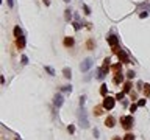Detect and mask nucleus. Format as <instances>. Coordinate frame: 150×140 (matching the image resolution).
<instances>
[{
    "mask_svg": "<svg viewBox=\"0 0 150 140\" xmlns=\"http://www.w3.org/2000/svg\"><path fill=\"white\" fill-rule=\"evenodd\" d=\"M64 2H71V0H64Z\"/></svg>",
    "mask_w": 150,
    "mask_h": 140,
    "instance_id": "a19ab883",
    "label": "nucleus"
},
{
    "mask_svg": "<svg viewBox=\"0 0 150 140\" xmlns=\"http://www.w3.org/2000/svg\"><path fill=\"white\" fill-rule=\"evenodd\" d=\"M63 101H64L63 93H56V95L53 97V106H55V107H61V106H63Z\"/></svg>",
    "mask_w": 150,
    "mask_h": 140,
    "instance_id": "423d86ee",
    "label": "nucleus"
},
{
    "mask_svg": "<svg viewBox=\"0 0 150 140\" xmlns=\"http://www.w3.org/2000/svg\"><path fill=\"white\" fill-rule=\"evenodd\" d=\"M138 89H144V84H142V81H138Z\"/></svg>",
    "mask_w": 150,
    "mask_h": 140,
    "instance_id": "72a5a7b5",
    "label": "nucleus"
},
{
    "mask_svg": "<svg viewBox=\"0 0 150 140\" xmlns=\"http://www.w3.org/2000/svg\"><path fill=\"white\" fill-rule=\"evenodd\" d=\"M124 97H125V92H120V93H117V95H116V100H122Z\"/></svg>",
    "mask_w": 150,
    "mask_h": 140,
    "instance_id": "c85d7f7f",
    "label": "nucleus"
},
{
    "mask_svg": "<svg viewBox=\"0 0 150 140\" xmlns=\"http://www.w3.org/2000/svg\"><path fill=\"white\" fill-rule=\"evenodd\" d=\"M133 117H130V115H127V117H122L120 118V125H122L124 129H131V126H133Z\"/></svg>",
    "mask_w": 150,
    "mask_h": 140,
    "instance_id": "7ed1b4c3",
    "label": "nucleus"
},
{
    "mask_svg": "<svg viewBox=\"0 0 150 140\" xmlns=\"http://www.w3.org/2000/svg\"><path fill=\"white\" fill-rule=\"evenodd\" d=\"M83 9H84V13H86V14H91V8L88 6V5H84V6H83Z\"/></svg>",
    "mask_w": 150,
    "mask_h": 140,
    "instance_id": "c756f323",
    "label": "nucleus"
},
{
    "mask_svg": "<svg viewBox=\"0 0 150 140\" xmlns=\"http://www.w3.org/2000/svg\"><path fill=\"white\" fill-rule=\"evenodd\" d=\"M127 78H128V79L135 78V72H133V70H128V72H127Z\"/></svg>",
    "mask_w": 150,
    "mask_h": 140,
    "instance_id": "a878e982",
    "label": "nucleus"
},
{
    "mask_svg": "<svg viewBox=\"0 0 150 140\" xmlns=\"http://www.w3.org/2000/svg\"><path fill=\"white\" fill-rule=\"evenodd\" d=\"M72 27L75 28V30H80V28H81V22H80V20H74L72 22Z\"/></svg>",
    "mask_w": 150,
    "mask_h": 140,
    "instance_id": "5701e85b",
    "label": "nucleus"
},
{
    "mask_svg": "<svg viewBox=\"0 0 150 140\" xmlns=\"http://www.w3.org/2000/svg\"><path fill=\"white\" fill-rule=\"evenodd\" d=\"M63 75H64V78L71 79V78H72V72H71V69H69V67H64V69H63Z\"/></svg>",
    "mask_w": 150,
    "mask_h": 140,
    "instance_id": "9d476101",
    "label": "nucleus"
},
{
    "mask_svg": "<svg viewBox=\"0 0 150 140\" xmlns=\"http://www.w3.org/2000/svg\"><path fill=\"white\" fill-rule=\"evenodd\" d=\"M117 55H119V59H120V62H124V64H128V62H130V58L125 55V51H122V50H120Z\"/></svg>",
    "mask_w": 150,
    "mask_h": 140,
    "instance_id": "0eeeda50",
    "label": "nucleus"
},
{
    "mask_svg": "<svg viewBox=\"0 0 150 140\" xmlns=\"http://www.w3.org/2000/svg\"><path fill=\"white\" fill-rule=\"evenodd\" d=\"M92 64H94V61H92L91 58H88V59H84L81 64H80V70H81V72H88V70L92 67Z\"/></svg>",
    "mask_w": 150,
    "mask_h": 140,
    "instance_id": "20e7f679",
    "label": "nucleus"
},
{
    "mask_svg": "<svg viewBox=\"0 0 150 140\" xmlns=\"http://www.w3.org/2000/svg\"><path fill=\"white\" fill-rule=\"evenodd\" d=\"M120 69H122V66H120V64H114V66H113V72L120 73Z\"/></svg>",
    "mask_w": 150,
    "mask_h": 140,
    "instance_id": "b1692460",
    "label": "nucleus"
},
{
    "mask_svg": "<svg viewBox=\"0 0 150 140\" xmlns=\"http://www.w3.org/2000/svg\"><path fill=\"white\" fill-rule=\"evenodd\" d=\"M149 13H150V11H142V13L139 14V17H141V19H146V17L149 16Z\"/></svg>",
    "mask_w": 150,
    "mask_h": 140,
    "instance_id": "cd10ccee",
    "label": "nucleus"
},
{
    "mask_svg": "<svg viewBox=\"0 0 150 140\" xmlns=\"http://www.w3.org/2000/svg\"><path fill=\"white\" fill-rule=\"evenodd\" d=\"M106 92H108L106 84H102V87H100V93H102V95H106Z\"/></svg>",
    "mask_w": 150,
    "mask_h": 140,
    "instance_id": "393cba45",
    "label": "nucleus"
},
{
    "mask_svg": "<svg viewBox=\"0 0 150 140\" xmlns=\"http://www.w3.org/2000/svg\"><path fill=\"white\" fill-rule=\"evenodd\" d=\"M108 70H109V58H106V59L103 61L102 69L97 70V79H103V78H105L106 73H108Z\"/></svg>",
    "mask_w": 150,
    "mask_h": 140,
    "instance_id": "f03ea898",
    "label": "nucleus"
},
{
    "mask_svg": "<svg viewBox=\"0 0 150 140\" xmlns=\"http://www.w3.org/2000/svg\"><path fill=\"white\" fill-rule=\"evenodd\" d=\"M108 44L111 45V47H116L117 45V37L116 36H109L108 37Z\"/></svg>",
    "mask_w": 150,
    "mask_h": 140,
    "instance_id": "f8f14e48",
    "label": "nucleus"
},
{
    "mask_svg": "<svg viewBox=\"0 0 150 140\" xmlns=\"http://www.w3.org/2000/svg\"><path fill=\"white\" fill-rule=\"evenodd\" d=\"M124 140H135V136H133V134H125Z\"/></svg>",
    "mask_w": 150,
    "mask_h": 140,
    "instance_id": "bb28decb",
    "label": "nucleus"
},
{
    "mask_svg": "<svg viewBox=\"0 0 150 140\" xmlns=\"http://www.w3.org/2000/svg\"><path fill=\"white\" fill-rule=\"evenodd\" d=\"M16 140H20V139H19V137H16Z\"/></svg>",
    "mask_w": 150,
    "mask_h": 140,
    "instance_id": "ea45409f",
    "label": "nucleus"
},
{
    "mask_svg": "<svg viewBox=\"0 0 150 140\" xmlns=\"http://www.w3.org/2000/svg\"><path fill=\"white\" fill-rule=\"evenodd\" d=\"M74 44H75V39H74V37H71V36L64 37V45H66V47H72Z\"/></svg>",
    "mask_w": 150,
    "mask_h": 140,
    "instance_id": "1a4fd4ad",
    "label": "nucleus"
},
{
    "mask_svg": "<svg viewBox=\"0 0 150 140\" xmlns=\"http://www.w3.org/2000/svg\"><path fill=\"white\" fill-rule=\"evenodd\" d=\"M44 3H45V5L49 6V5H50V0H44Z\"/></svg>",
    "mask_w": 150,
    "mask_h": 140,
    "instance_id": "4c0bfd02",
    "label": "nucleus"
},
{
    "mask_svg": "<svg viewBox=\"0 0 150 140\" xmlns=\"http://www.w3.org/2000/svg\"><path fill=\"white\" fill-rule=\"evenodd\" d=\"M61 92H64V93H71V92H72V86H63V87H61Z\"/></svg>",
    "mask_w": 150,
    "mask_h": 140,
    "instance_id": "4be33fe9",
    "label": "nucleus"
},
{
    "mask_svg": "<svg viewBox=\"0 0 150 140\" xmlns=\"http://www.w3.org/2000/svg\"><path fill=\"white\" fill-rule=\"evenodd\" d=\"M8 5H9L11 8H13V6H14V0H8Z\"/></svg>",
    "mask_w": 150,
    "mask_h": 140,
    "instance_id": "c9c22d12",
    "label": "nucleus"
},
{
    "mask_svg": "<svg viewBox=\"0 0 150 140\" xmlns=\"http://www.w3.org/2000/svg\"><path fill=\"white\" fill-rule=\"evenodd\" d=\"M64 19H66V20H71V19H72V11H71V9H66V11H64Z\"/></svg>",
    "mask_w": 150,
    "mask_h": 140,
    "instance_id": "412c9836",
    "label": "nucleus"
},
{
    "mask_svg": "<svg viewBox=\"0 0 150 140\" xmlns=\"http://www.w3.org/2000/svg\"><path fill=\"white\" fill-rule=\"evenodd\" d=\"M144 95L146 97H150V84H144Z\"/></svg>",
    "mask_w": 150,
    "mask_h": 140,
    "instance_id": "a211bd4d",
    "label": "nucleus"
},
{
    "mask_svg": "<svg viewBox=\"0 0 150 140\" xmlns=\"http://www.w3.org/2000/svg\"><path fill=\"white\" fill-rule=\"evenodd\" d=\"M22 64H28V58L24 55V56H22Z\"/></svg>",
    "mask_w": 150,
    "mask_h": 140,
    "instance_id": "2f4dec72",
    "label": "nucleus"
},
{
    "mask_svg": "<svg viewBox=\"0 0 150 140\" xmlns=\"http://www.w3.org/2000/svg\"><path fill=\"white\" fill-rule=\"evenodd\" d=\"M103 109H105V107L95 106V107H94V115H100V114H103Z\"/></svg>",
    "mask_w": 150,
    "mask_h": 140,
    "instance_id": "6ab92c4d",
    "label": "nucleus"
},
{
    "mask_svg": "<svg viewBox=\"0 0 150 140\" xmlns=\"http://www.w3.org/2000/svg\"><path fill=\"white\" fill-rule=\"evenodd\" d=\"M67 131L71 132V134H74V131H75V128H74V125H71V126H69V128H67Z\"/></svg>",
    "mask_w": 150,
    "mask_h": 140,
    "instance_id": "473e14b6",
    "label": "nucleus"
},
{
    "mask_svg": "<svg viewBox=\"0 0 150 140\" xmlns=\"http://www.w3.org/2000/svg\"><path fill=\"white\" fill-rule=\"evenodd\" d=\"M77 117H78L80 126L81 128H88L89 121H88V114H86V110H84V104H80V107L77 110Z\"/></svg>",
    "mask_w": 150,
    "mask_h": 140,
    "instance_id": "f257e3e1",
    "label": "nucleus"
},
{
    "mask_svg": "<svg viewBox=\"0 0 150 140\" xmlns=\"http://www.w3.org/2000/svg\"><path fill=\"white\" fill-rule=\"evenodd\" d=\"M45 72H47L50 76H53V75H55V69H53V67H50V66H45Z\"/></svg>",
    "mask_w": 150,
    "mask_h": 140,
    "instance_id": "aec40b11",
    "label": "nucleus"
},
{
    "mask_svg": "<svg viewBox=\"0 0 150 140\" xmlns=\"http://www.w3.org/2000/svg\"><path fill=\"white\" fill-rule=\"evenodd\" d=\"M114 123H116V120H114V117H108V118L105 120V125H106L108 128H113V126H114Z\"/></svg>",
    "mask_w": 150,
    "mask_h": 140,
    "instance_id": "9b49d317",
    "label": "nucleus"
},
{
    "mask_svg": "<svg viewBox=\"0 0 150 140\" xmlns=\"http://www.w3.org/2000/svg\"><path fill=\"white\" fill-rule=\"evenodd\" d=\"M86 47H88V50H94V47H95V42L92 39H89L88 42H86Z\"/></svg>",
    "mask_w": 150,
    "mask_h": 140,
    "instance_id": "f3484780",
    "label": "nucleus"
},
{
    "mask_svg": "<svg viewBox=\"0 0 150 140\" xmlns=\"http://www.w3.org/2000/svg\"><path fill=\"white\" fill-rule=\"evenodd\" d=\"M136 109H138V104H131V107H130L131 112H136Z\"/></svg>",
    "mask_w": 150,
    "mask_h": 140,
    "instance_id": "7c9ffc66",
    "label": "nucleus"
},
{
    "mask_svg": "<svg viewBox=\"0 0 150 140\" xmlns=\"http://www.w3.org/2000/svg\"><path fill=\"white\" fill-rule=\"evenodd\" d=\"M25 44H27V39H25V36L17 37V47H19V48H25Z\"/></svg>",
    "mask_w": 150,
    "mask_h": 140,
    "instance_id": "6e6552de",
    "label": "nucleus"
},
{
    "mask_svg": "<svg viewBox=\"0 0 150 140\" xmlns=\"http://www.w3.org/2000/svg\"><path fill=\"white\" fill-rule=\"evenodd\" d=\"M114 104H116V101H114L113 97H105V100H103V107H105V109H108V110L113 109Z\"/></svg>",
    "mask_w": 150,
    "mask_h": 140,
    "instance_id": "39448f33",
    "label": "nucleus"
},
{
    "mask_svg": "<svg viewBox=\"0 0 150 140\" xmlns=\"http://www.w3.org/2000/svg\"><path fill=\"white\" fill-rule=\"evenodd\" d=\"M138 106H146V100H139L138 101Z\"/></svg>",
    "mask_w": 150,
    "mask_h": 140,
    "instance_id": "f704fd0d",
    "label": "nucleus"
},
{
    "mask_svg": "<svg viewBox=\"0 0 150 140\" xmlns=\"http://www.w3.org/2000/svg\"><path fill=\"white\" fill-rule=\"evenodd\" d=\"M94 137H99V129H94Z\"/></svg>",
    "mask_w": 150,
    "mask_h": 140,
    "instance_id": "e433bc0d",
    "label": "nucleus"
},
{
    "mask_svg": "<svg viewBox=\"0 0 150 140\" xmlns=\"http://www.w3.org/2000/svg\"><path fill=\"white\" fill-rule=\"evenodd\" d=\"M122 81H124V73L122 72H120V73H116V76H114V83H122Z\"/></svg>",
    "mask_w": 150,
    "mask_h": 140,
    "instance_id": "ddd939ff",
    "label": "nucleus"
},
{
    "mask_svg": "<svg viewBox=\"0 0 150 140\" xmlns=\"http://www.w3.org/2000/svg\"><path fill=\"white\" fill-rule=\"evenodd\" d=\"M138 9H146V11H150V3H141V5H138Z\"/></svg>",
    "mask_w": 150,
    "mask_h": 140,
    "instance_id": "dca6fc26",
    "label": "nucleus"
},
{
    "mask_svg": "<svg viewBox=\"0 0 150 140\" xmlns=\"http://www.w3.org/2000/svg\"><path fill=\"white\" fill-rule=\"evenodd\" d=\"M113 140H122V139H119V137H114V139H113Z\"/></svg>",
    "mask_w": 150,
    "mask_h": 140,
    "instance_id": "58836bf2",
    "label": "nucleus"
},
{
    "mask_svg": "<svg viewBox=\"0 0 150 140\" xmlns=\"http://www.w3.org/2000/svg\"><path fill=\"white\" fill-rule=\"evenodd\" d=\"M131 87H133V86H131V83H130V81H127V83L124 84V92L125 93H130L131 92Z\"/></svg>",
    "mask_w": 150,
    "mask_h": 140,
    "instance_id": "4468645a",
    "label": "nucleus"
},
{
    "mask_svg": "<svg viewBox=\"0 0 150 140\" xmlns=\"http://www.w3.org/2000/svg\"><path fill=\"white\" fill-rule=\"evenodd\" d=\"M20 36H24V34H22L20 27H16V28H14V37L17 39V37H20Z\"/></svg>",
    "mask_w": 150,
    "mask_h": 140,
    "instance_id": "2eb2a0df",
    "label": "nucleus"
}]
</instances>
